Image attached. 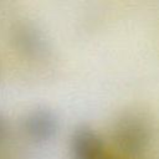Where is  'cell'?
Here are the masks:
<instances>
[{
	"mask_svg": "<svg viewBox=\"0 0 159 159\" xmlns=\"http://www.w3.org/2000/svg\"><path fill=\"white\" fill-rule=\"evenodd\" d=\"M20 128L27 140L35 144H43L56 137L60 129V119L53 109L37 106L22 116Z\"/></svg>",
	"mask_w": 159,
	"mask_h": 159,
	"instance_id": "7a4b0ae2",
	"label": "cell"
},
{
	"mask_svg": "<svg viewBox=\"0 0 159 159\" xmlns=\"http://www.w3.org/2000/svg\"><path fill=\"white\" fill-rule=\"evenodd\" d=\"M12 41L19 52L26 57H37L45 50V39L30 24H17L12 30Z\"/></svg>",
	"mask_w": 159,
	"mask_h": 159,
	"instance_id": "277c9868",
	"label": "cell"
},
{
	"mask_svg": "<svg viewBox=\"0 0 159 159\" xmlns=\"http://www.w3.org/2000/svg\"><path fill=\"white\" fill-rule=\"evenodd\" d=\"M68 153L71 159H103L107 149L102 137L92 127L81 124L70 135Z\"/></svg>",
	"mask_w": 159,
	"mask_h": 159,
	"instance_id": "3957f363",
	"label": "cell"
},
{
	"mask_svg": "<svg viewBox=\"0 0 159 159\" xmlns=\"http://www.w3.org/2000/svg\"><path fill=\"white\" fill-rule=\"evenodd\" d=\"M111 138L120 155L143 154L152 140L149 122L138 112H123L113 122Z\"/></svg>",
	"mask_w": 159,
	"mask_h": 159,
	"instance_id": "6da1fadb",
	"label": "cell"
},
{
	"mask_svg": "<svg viewBox=\"0 0 159 159\" xmlns=\"http://www.w3.org/2000/svg\"><path fill=\"white\" fill-rule=\"evenodd\" d=\"M10 132V124L7 118L0 112V147L6 142Z\"/></svg>",
	"mask_w": 159,
	"mask_h": 159,
	"instance_id": "5b68a950",
	"label": "cell"
}]
</instances>
